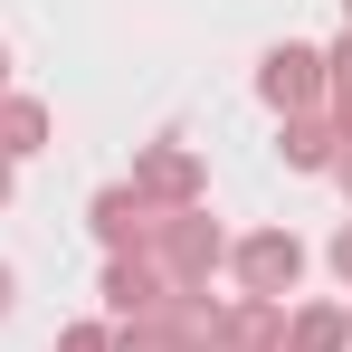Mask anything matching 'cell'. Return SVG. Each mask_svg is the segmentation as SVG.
Returning <instances> with one entry per match:
<instances>
[{"instance_id":"1","label":"cell","mask_w":352,"mask_h":352,"mask_svg":"<svg viewBox=\"0 0 352 352\" xmlns=\"http://www.w3.org/2000/svg\"><path fill=\"white\" fill-rule=\"evenodd\" d=\"M143 257H153V276H162V286H210V276H219V257H229V238H219L210 210H162L153 238H143Z\"/></svg>"},{"instance_id":"2","label":"cell","mask_w":352,"mask_h":352,"mask_svg":"<svg viewBox=\"0 0 352 352\" xmlns=\"http://www.w3.org/2000/svg\"><path fill=\"white\" fill-rule=\"evenodd\" d=\"M200 190H210V172H200L190 143H143L133 153V200L143 210H200Z\"/></svg>"},{"instance_id":"3","label":"cell","mask_w":352,"mask_h":352,"mask_svg":"<svg viewBox=\"0 0 352 352\" xmlns=\"http://www.w3.org/2000/svg\"><path fill=\"white\" fill-rule=\"evenodd\" d=\"M229 267H238V286H248V295L286 305V295L305 286V238H295V229H257V238H238V248H229Z\"/></svg>"},{"instance_id":"4","label":"cell","mask_w":352,"mask_h":352,"mask_svg":"<svg viewBox=\"0 0 352 352\" xmlns=\"http://www.w3.org/2000/svg\"><path fill=\"white\" fill-rule=\"evenodd\" d=\"M257 96H267L276 115H314V105H324V58H314V48H267Z\"/></svg>"},{"instance_id":"5","label":"cell","mask_w":352,"mask_h":352,"mask_svg":"<svg viewBox=\"0 0 352 352\" xmlns=\"http://www.w3.org/2000/svg\"><path fill=\"white\" fill-rule=\"evenodd\" d=\"M210 352H286V305H267V295L219 305V343Z\"/></svg>"},{"instance_id":"6","label":"cell","mask_w":352,"mask_h":352,"mask_svg":"<svg viewBox=\"0 0 352 352\" xmlns=\"http://www.w3.org/2000/svg\"><path fill=\"white\" fill-rule=\"evenodd\" d=\"M86 219H96V238H105V257H133V248L153 238L162 210H143V200H133V181H115V190H96V210H86Z\"/></svg>"},{"instance_id":"7","label":"cell","mask_w":352,"mask_h":352,"mask_svg":"<svg viewBox=\"0 0 352 352\" xmlns=\"http://www.w3.org/2000/svg\"><path fill=\"white\" fill-rule=\"evenodd\" d=\"M162 305V276H153V257L133 248V257H105V314L133 324V314H153Z\"/></svg>"},{"instance_id":"8","label":"cell","mask_w":352,"mask_h":352,"mask_svg":"<svg viewBox=\"0 0 352 352\" xmlns=\"http://www.w3.org/2000/svg\"><path fill=\"white\" fill-rule=\"evenodd\" d=\"M343 153H352V143H343V124L324 115V105H314V115H286V162H295V172H333Z\"/></svg>"},{"instance_id":"9","label":"cell","mask_w":352,"mask_h":352,"mask_svg":"<svg viewBox=\"0 0 352 352\" xmlns=\"http://www.w3.org/2000/svg\"><path fill=\"white\" fill-rule=\"evenodd\" d=\"M352 305H286V352H343Z\"/></svg>"},{"instance_id":"10","label":"cell","mask_w":352,"mask_h":352,"mask_svg":"<svg viewBox=\"0 0 352 352\" xmlns=\"http://www.w3.org/2000/svg\"><path fill=\"white\" fill-rule=\"evenodd\" d=\"M48 153V105L38 96H0V162H29Z\"/></svg>"},{"instance_id":"11","label":"cell","mask_w":352,"mask_h":352,"mask_svg":"<svg viewBox=\"0 0 352 352\" xmlns=\"http://www.w3.org/2000/svg\"><path fill=\"white\" fill-rule=\"evenodd\" d=\"M58 352H115V324H67Z\"/></svg>"},{"instance_id":"12","label":"cell","mask_w":352,"mask_h":352,"mask_svg":"<svg viewBox=\"0 0 352 352\" xmlns=\"http://www.w3.org/2000/svg\"><path fill=\"white\" fill-rule=\"evenodd\" d=\"M333 276H343V286H352V219H343V229H333Z\"/></svg>"},{"instance_id":"13","label":"cell","mask_w":352,"mask_h":352,"mask_svg":"<svg viewBox=\"0 0 352 352\" xmlns=\"http://www.w3.org/2000/svg\"><path fill=\"white\" fill-rule=\"evenodd\" d=\"M10 305H19V276H10V267H0V314H10Z\"/></svg>"},{"instance_id":"14","label":"cell","mask_w":352,"mask_h":352,"mask_svg":"<svg viewBox=\"0 0 352 352\" xmlns=\"http://www.w3.org/2000/svg\"><path fill=\"white\" fill-rule=\"evenodd\" d=\"M333 181H343V190H352V153H343V162H333Z\"/></svg>"},{"instance_id":"15","label":"cell","mask_w":352,"mask_h":352,"mask_svg":"<svg viewBox=\"0 0 352 352\" xmlns=\"http://www.w3.org/2000/svg\"><path fill=\"white\" fill-rule=\"evenodd\" d=\"M0 210H10V162H0Z\"/></svg>"},{"instance_id":"16","label":"cell","mask_w":352,"mask_h":352,"mask_svg":"<svg viewBox=\"0 0 352 352\" xmlns=\"http://www.w3.org/2000/svg\"><path fill=\"white\" fill-rule=\"evenodd\" d=\"M0 96H10V48H0Z\"/></svg>"},{"instance_id":"17","label":"cell","mask_w":352,"mask_h":352,"mask_svg":"<svg viewBox=\"0 0 352 352\" xmlns=\"http://www.w3.org/2000/svg\"><path fill=\"white\" fill-rule=\"evenodd\" d=\"M343 10H352V0H343Z\"/></svg>"}]
</instances>
